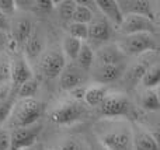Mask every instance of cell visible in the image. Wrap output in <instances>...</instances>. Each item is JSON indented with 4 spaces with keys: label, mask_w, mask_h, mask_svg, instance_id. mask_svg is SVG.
I'll return each mask as SVG.
<instances>
[{
    "label": "cell",
    "mask_w": 160,
    "mask_h": 150,
    "mask_svg": "<svg viewBox=\"0 0 160 150\" xmlns=\"http://www.w3.org/2000/svg\"><path fill=\"white\" fill-rule=\"evenodd\" d=\"M94 132L105 150H132V125L128 121H101L96 125Z\"/></svg>",
    "instance_id": "1"
},
{
    "label": "cell",
    "mask_w": 160,
    "mask_h": 150,
    "mask_svg": "<svg viewBox=\"0 0 160 150\" xmlns=\"http://www.w3.org/2000/svg\"><path fill=\"white\" fill-rule=\"evenodd\" d=\"M45 104L38 98H27V100H16L10 117L6 121L7 129L30 126L37 122H41V118L45 114Z\"/></svg>",
    "instance_id": "2"
},
{
    "label": "cell",
    "mask_w": 160,
    "mask_h": 150,
    "mask_svg": "<svg viewBox=\"0 0 160 150\" xmlns=\"http://www.w3.org/2000/svg\"><path fill=\"white\" fill-rule=\"evenodd\" d=\"M86 114H87V107L82 101L69 98L58 103L48 111V121L53 125L68 126L80 122L86 117Z\"/></svg>",
    "instance_id": "3"
},
{
    "label": "cell",
    "mask_w": 160,
    "mask_h": 150,
    "mask_svg": "<svg viewBox=\"0 0 160 150\" xmlns=\"http://www.w3.org/2000/svg\"><path fill=\"white\" fill-rule=\"evenodd\" d=\"M117 46L127 56V59L138 58L148 52L158 51V41L152 34H132L122 36L117 42Z\"/></svg>",
    "instance_id": "4"
},
{
    "label": "cell",
    "mask_w": 160,
    "mask_h": 150,
    "mask_svg": "<svg viewBox=\"0 0 160 150\" xmlns=\"http://www.w3.org/2000/svg\"><path fill=\"white\" fill-rule=\"evenodd\" d=\"M65 65H66V59H65L63 53H62L61 46L53 45V46L45 48L42 55L39 56L38 62L35 63V66L38 69L39 75L44 79L53 80V79L59 77Z\"/></svg>",
    "instance_id": "5"
},
{
    "label": "cell",
    "mask_w": 160,
    "mask_h": 150,
    "mask_svg": "<svg viewBox=\"0 0 160 150\" xmlns=\"http://www.w3.org/2000/svg\"><path fill=\"white\" fill-rule=\"evenodd\" d=\"M97 109L107 119H121L129 115L132 104L128 95L124 93H108L104 101L97 107Z\"/></svg>",
    "instance_id": "6"
},
{
    "label": "cell",
    "mask_w": 160,
    "mask_h": 150,
    "mask_svg": "<svg viewBox=\"0 0 160 150\" xmlns=\"http://www.w3.org/2000/svg\"><path fill=\"white\" fill-rule=\"evenodd\" d=\"M42 132V123L10 129V150H25L34 146Z\"/></svg>",
    "instance_id": "7"
},
{
    "label": "cell",
    "mask_w": 160,
    "mask_h": 150,
    "mask_svg": "<svg viewBox=\"0 0 160 150\" xmlns=\"http://www.w3.org/2000/svg\"><path fill=\"white\" fill-rule=\"evenodd\" d=\"M159 58H158V51H153V52H148L142 56H138L133 63H131L129 66H125V70H124V75H122L121 80H124L125 86L128 87H133L141 81L142 76L143 73L146 72V69L150 66L152 63L158 62Z\"/></svg>",
    "instance_id": "8"
},
{
    "label": "cell",
    "mask_w": 160,
    "mask_h": 150,
    "mask_svg": "<svg viewBox=\"0 0 160 150\" xmlns=\"http://www.w3.org/2000/svg\"><path fill=\"white\" fill-rule=\"evenodd\" d=\"M45 48H47V35H45L44 30L39 25H34L32 32L28 36V39L25 41L24 46L21 49L22 51L21 55L24 56V59L32 67L38 62L39 56L42 55Z\"/></svg>",
    "instance_id": "9"
},
{
    "label": "cell",
    "mask_w": 160,
    "mask_h": 150,
    "mask_svg": "<svg viewBox=\"0 0 160 150\" xmlns=\"http://www.w3.org/2000/svg\"><path fill=\"white\" fill-rule=\"evenodd\" d=\"M118 30L124 35L132 34H152L158 32V22L143 16H124Z\"/></svg>",
    "instance_id": "10"
},
{
    "label": "cell",
    "mask_w": 160,
    "mask_h": 150,
    "mask_svg": "<svg viewBox=\"0 0 160 150\" xmlns=\"http://www.w3.org/2000/svg\"><path fill=\"white\" fill-rule=\"evenodd\" d=\"M88 35L87 41L96 45L97 48L104 44H108L111 35H112V25L104 18L100 13H94V17L87 24Z\"/></svg>",
    "instance_id": "11"
},
{
    "label": "cell",
    "mask_w": 160,
    "mask_h": 150,
    "mask_svg": "<svg viewBox=\"0 0 160 150\" xmlns=\"http://www.w3.org/2000/svg\"><path fill=\"white\" fill-rule=\"evenodd\" d=\"M34 25H35L34 20L30 16H18L10 20V28H8L10 35L8 36H10L11 44L16 45L17 49H22L25 41L32 32Z\"/></svg>",
    "instance_id": "12"
},
{
    "label": "cell",
    "mask_w": 160,
    "mask_h": 150,
    "mask_svg": "<svg viewBox=\"0 0 160 150\" xmlns=\"http://www.w3.org/2000/svg\"><path fill=\"white\" fill-rule=\"evenodd\" d=\"M87 75L88 73L83 72L79 66H76L75 63L65 65L63 70L61 72L58 80H59V87L63 91H72L73 89H78L80 86H84L87 81Z\"/></svg>",
    "instance_id": "13"
},
{
    "label": "cell",
    "mask_w": 160,
    "mask_h": 150,
    "mask_svg": "<svg viewBox=\"0 0 160 150\" xmlns=\"http://www.w3.org/2000/svg\"><path fill=\"white\" fill-rule=\"evenodd\" d=\"M127 63V56L119 51L117 44H104L94 51V65L118 66Z\"/></svg>",
    "instance_id": "14"
},
{
    "label": "cell",
    "mask_w": 160,
    "mask_h": 150,
    "mask_svg": "<svg viewBox=\"0 0 160 150\" xmlns=\"http://www.w3.org/2000/svg\"><path fill=\"white\" fill-rule=\"evenodd\" d=\"M125 65H118V66H102V65H93L90 73L94 84L100 86H107L111 83H117L121 80L125 70Z\"/></svg>",
    "instance_id": "15"
},
{
    "label": "cell",
    "mask_w": 160,
    "mask_h": 150,
    "mask_svg": "<svg viewBox=\"0 0 160 150\" xmlns=\"http://www.w3.org/2000/svg\"><path fill=\"white\" fill-rule=\"evenodd\" d=\"M34 76V70L30 66L27 60L24 59V56L20 55H14L11 56V70H10V83L16 90L21 86L22 83H25L27 80H30Z\"/></svg>",
    "instance_id": "16"
},
{
    "label": "cell",
    "mask_w": 160,
    "mask_h": 150,
    "mask_svg": "<svg viewBox=\"0 0 160 150\" xmlns=\"http://www.w3.org/2000/svg\"><path fill=\"white\" fill-rule=\"evenodd\" d=\"M118 6L124 16H143L156 21L158 13L152 2L146 0H118ZM158 22V21H156Z\"/></svg>",
    "instance_id": "17"
},
{
    "label": "cell",
    "mask_w": 160,
    "mask_h": 150,
    "mask_svg": "<svg viewBox=\"0 0 160 150\" xmlns=\"http://www.w3.org/2000/svg\"><path fill=\"white\" fill-rule=\"evenodd\" d=\"M132 150H160L158 135L141 125H132Z\"/></svg>",
    "instance_id": "18"
},
{
    "label": "cell",
    "mask_w": 160,
    "mask_h": 150,
    "mask_svg": "<svg viewBox=\"0 0 160 150\" xmlns=\"http://www.w3.org/2000/svg\"><path fill=\"white\" fill-rule=\"evenodd\" d=\"M94 6L98 10V13L110 22L111 25L118 27L121 24L124 14L118 6V0H97L94 2Z\"/></svg>",
    "instance_id": "19"
},
{
    "label": "cell",
    "mask_w": 160,
    "mask_h": 150,
    "mask_svg": "<svg viewBox=\"0 0 160 150\" xmlns=\"http://www.w3.org/2000/svg\"><path fill=\"white\" fill-rule=\"evenodd\" d=\"M110 93L107 86H100V84H91L86 87V93L83 97V104L86 107L97 108L100 104L104 101L107 94Z\"/></svg>",
    "instance_id": "20"
},
{
    "label": "cell",
    "mask_w": 160,
    "mask_h": 150,
    "mask_svg": "<svg viewBox=\"0 0 160 150\" xmlns=\"http://www.w3.org/2000/svg\"><path fill=\"white\" fill-rule=\"evenodd\" d=\"M73 63H75L76 66H79L83 72L90 73L91 67H93V65H94L93 46H91L90 44H87V42H83L82 48H80V51H79V53H78V56H76Z\"/></svg>",
    "instance_id": "21"
},
{
    "label": "cell",
    "mask_w": 160,
    "mask_h": 150,
    "mask_svg": "<svg viewBox=\"0 0 160 150\" xmlns=\"http://www.w3.org/2000/svg\"><path fill=\"white\" fill-rule=\"evenodd\" d=\"M139 83L142 84V87H143L145 90L158 89L159 83H160V65H159V60L155 62V63H152L149 67H148Z\"/></svg>",
    "instance_id": "22"
},
{
    "label": "cell",
    "mask_w": 160,
    "mask_h": 150,
    "mask_svg": "<svg viewBox=\"0 0 160 150\" xmlns=\"http://www.w3.org/2000/svg\"><path fill=\"white\" fill-rule=\"evenodd\" d=\"M139 105L142 109L148 112H156L160 108V100H159V91L158 89L152 90H143L139 98Z\"/></svg>",
    "instance_id": "23"
},
{
    "label": "cell",
    "mask_w": 160,
    "mask_h": 150,
    "mask_svg": "<svg viewBox=\"0 0 160 150\" xmlns=\"http://www.w3.org/2000/svg\"><path fill=\"white\" fill-rule=\"evenodd\" d=\"M83 42L79 41V39L73 38V36H69L66 34V35L63 36V39H62V44H61V51L62 53H63L65 59H69L70 62H75L76 56H78L80 48H82Z\"/></svg>",
    "instance_id": "24"
},
{
    "label": "cell",
    "mask_w": 160,
    "mask_h": 150,
    "mask_svg": "<svg viewBox=\"0 0 160 150\" xmlns=\"http://www.w3.org/2000/svg\"><path fill=\"white\" fill-rule=\"evenodd\" d=\"M90 2H76V7L73 11L72 21L80 22V24H88L94 17V10L91 6H88Z\"/></svg>",
    "instance_id": "25"
},
{
    "label": "cell",
    "mask_w": 160,
    "mask_h": 150,
    "mask_svg": "<svg viewBox=\"0 0 160 150\" xmlns=\"http://www.w3.org/2000/svg\"><path fill=\"white\" fill-rule=\"evenodd\" d=\"M39 90V81L35 76L22 83L16 90V100H27V98H35L37 93Z\"/></svg>",
    "instance_id": "26"
},
{
    "label": "cell",
    "mask_w": 160,
    "mask_h": 150,
    "mask_svg": "<svg viewBox=\"0 0 160 150\" xmlns=\"http://www.w3.org/2000/svg\"><path fill=\"white\" fill-rule=\"evenodd\" d=\"M76 7L75 0H61V2L55 3V8L58 10V16L65 24H69L72 21L73 11Z\"/></svg>",
    "instance_id": "27"
},
{
    "label": "cell",
    "mask_w": 160,
    "mask_h": 150,
    "mask_svg": "<svg viewBox=\"0 0 160 150\" xmlns=\"http://www.w3.org/2000/svg\"><path fill=\"white\" fill-rule=\"evenodd\" d=\"M66 31L69 36H73V38L79 39L82 42H87V35H88L87 24H80V22L70 21L69 24H66Z\"/></svg>",
    "instance_id": "28"
},
{
    "label": "cell",
    "mask_w": 160,
    "mask_h": 150,
    "mask_svg": "<svg viewBox=\"0 0 160 150\" xmlns=\"http://www.w3.org/2000/svg\"><path fill=\"white\" fill-rule=\"evenodd\" d=\"M10 70H11V55L7 51L0 53V84L10 81Z\"/></svg>",
    "instance_id": "29"
},
{
    "label": "cell",
    "mask_w": 160,
    "mask_h": 150,
    "mask_svg": "<svg viewBox=\"0 0 160 150\" xmlns=\"http://www.w3.org/2000/svg\"><path fill=\"white\" fill-rule=\"evenodd\" d=\"M53 150H86V149H84L83 142H80L78 138L69 136L56 143Z\"/></svg>",
    "instance_id": "30"
},
{
    "label": "cell",
    "mask_w": 160,
    "mask_h": 150,
    "mask_svg": "<svg viewBox=\"0 0 160 150\" xmlns=\"http://www.w3.org/2000/svg\"><path fill=\"white\" fill-rule=\"evenodd\" d=\"M14 101H16V97H11V98H8L7 101H4V103H0V128H2L3 123H6V121L10 117V112H11V109H13Z\"/></svg>",
    "instance_id": "31"
},
{
    "label": "cell",
    "mask_w": 160,
    "mask_h": 150,
    "mask_svg": "<svg viewBox=\"0 0 160 150\" xmlns=\"http://www.w3.org/2000/svg\"><path fill=\"white\" fill-rule=\"evenodd\" d=\"M17 11L16 0H0V13L11 20L14 17V13Z\"/></svg>",
    "instance_id": "32"
},
{
    "label": "cell",
    "mask_w": 160,
    "mask_h": 150,
    "mask_svg": "<svg viewBox=\"0 0 160 150\" xmlns=\"http://www.w3.org/2000/svg\"><path fill=\"white\" fill-rule=\"evenodd\" d=\"M16 97V93H14V89L11 86V83H2L0 84V103H4L8 98Z\"/></svg>",
    "instance_id": "33"
},
{
    "label": "cell",
    "mask_w": 160,
    "mask_h": 150,
    "mask_svg": "<svg viewBox=\"0 0 160 150\" xmlns=\"http://www.w3.org/2000/svg\"><path fill=\"white\" fill-rule=\"evenodd\" d=\"M0 150H10V129L0 128Z\"/></svg>",
    "instance_id": "34"
},
{
    "label": "cell",
    "mask_w": 160,
    "mask_h": 150,
    "mask_svg": "<svg viewBox=\"0 0 160 150\" xmlns=\"http://www.w3.org/2000/svg\"><path fill=\"white\" fill-rule=\"evenodd\" d=\"M8 42H10V36H8V32L0 31V53H3V52H6V51H7Z\"/></svg>",
    "instance_id": "35"
},
{
    "label": "cell",
    "mask_w": 160,
    "mask_h": 150,
    "mask_svg": "<svg viewBox=\"0 0 160 150\" xmlns=\"http://www.w3.org/2000/svg\"><path fill=\"white\" fill-rule=\"evenodd\" d=\"M8 28H10V18H7L6 16H3L0 13V31L8 32Z\"/></svg>",
    "instance_id": "36"
},
{
    "label": "cell",
    "mask_w": 160,
    "mask_h": 150,
    "mask_svg": "<svg viewBox=\"0 0 160 150\" xmlns=\"http://www.w3.org/2000/svg\"><path fill=\"white\" fill-rule=\"evenodd\" d=\"M25 150H45V148L41 145V143L37 142L34 146H31V148H28V149H25Z\"/></svg>",
    "instance_id": "37"
}]
</instances>
